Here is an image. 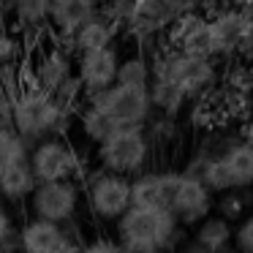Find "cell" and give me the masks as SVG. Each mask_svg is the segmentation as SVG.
Segmentation results:
<instances>
[{
    "label": "cell",
    "instance_id": "1",
    "mask_svg": "<svg viewBox=\"0 0 253 253\" xmlns=\"http://www.w3.org/2000/svg\"><path fill=\"white\" fill-rule=\"evenodd\" d=\"M68 112L52 93L39 87H22L19 95L11 101V128L25 144L36 139H49L55 131H63Z\"/></svg>",
    "mask_w": 253,
    "mask_h": 253
},
{
    "label": "cell",
    "instance_id": "2",
    "mask_svg": "<svg viewBox=\"0 0 253 253\" xmlns=\"http://www.w3.org/2000/svg\"><path fill=\"white\" fill-rule=\"evenodd\" d=\"M177 220L169 210H147V207H131L117 220V242H139V245L155 248L164 253L174 242Z\"/></svg>",
    "mask_w": 253,
    "mask_h": 253
},
{
    "label": "cell",
    "instance_id": "3",
    "mask_svg": "<svg viewBox=\"0 0 253 253\" xmlns=\"http://www.w3.org/2000/svg\"><path fill=\"white\" fill-rule=\"evenodd\" d=\"M95 153H98V164L104 169V174L128 177V174H136L144 166L150 144H147V136H144L142 126L115 128L112 136L106 142H101Z\"/></svg>",
    "mask_w": 253,
    "mask_h": 253
},
{
    "label": "cell",
    "instance_id": "4",
    "mask_svg": "<svg viewBox=\"0 0 253 253\" xmlns=\"http://www.w3.org/2000/svg\"><path fill=\"white\" fill-rule=\"evenodd\" d=\"M90 104L98 112H104L115 128H136L150 115V95L144 87H126V84H112L109 90L98 95H90Z\"/></svg>",
    "mask_w": 253,
    "mask_h": 253
},
{
    "label": "cell",
    "instance_id": "5",
    "mask_svg": "<svg viewBox=\"0 0 253 253\" xmlns=\"http://www.w3.org/2000/svg\"><path fill=\"white\" fill-rule=\"evenodd\" d=\"M153 77L164 79L166 84H171L185 98V95H193L202 87H207L215 74L204 57H191V55H182V52H174V55L164 57L161 63H155Z\"/></svg>",
    "mask_w": 253,
    "mask_h": 253
},
{
    "label": "cell",
    "instance_id": "6",
    "mask_svg": "<svg viewBox=\"0 0 253 253\" xmlns=\"http://www.w3.org/2000/svg\"><path fill=\"white\" fill-rule=\"evenodd\" d=\"M28 166L33 171L36 182L41 185V182H68L77 174L79 161H77V153L63 139L49 136V139H41L33 147Z\"/></svg>",
    "mask_w": 253,
    "mask_h": 253
},
{
    "label": "cell",
    "instance_id": "7",
    "mask_svg": "<svg viewBox=\"0 0 253 253\" xmlns=\"http://www.w3.org/2000/svg\"><path fill=\"white\" fill-rule=\"evenodd\" d=\"M30 210L33 218L49 220V223H68L79 210V188L74 180L68 182H41L36 185L30 196Z\"/></svg>",
    "mask_w": 253,
    "mask_h": 253
},
{
    "label": "cell",
    "instance_id": "8",
    "mask_svg": "<svg viewBox=\"0 0 253 253\" xmlns=\"http://www.w3.org/2000/svg\"><path fill=\"white\" fill-rule=\"evenodd\" d=\"M87 202L95 218L120 220L131 210V180L115 174H101L87 185Z\"/></svg>",
    "mask_w": 253,
    "mask_h": 253
},
{
    "label": "cell",
    "instance_id": "9",
    "mask_svg": "<svg viewBox=\"0 0 253 253\" xmlns=\"http://www.w3.org/2000/svg\"><path fill=\"white\" fill-rule=\"evenodd\" d=\"M117 66H120V55L115 46L95 52H82L77 57V79L82 84V93L98 95L104 90H109L117 79Z\"/></svg>",
    "mask_w": 253,
    "mask_h": 253
},
{
    "label": "cell",
    "instance_id": "10",
    "mask_svg": "<svg viewBox=\"0 0 253 253\" xmlns=\"http://www.w3.org/2000/svg\"><path fill=\"white\" fill-rule=\"evenodd\" d=\"M212 210V193L202 185L199 180L180 174L177 188L171 193L169 212L177 223H202Z\"/></svg>",
    "mask_w": 253,
    "mask_h": 253
},
{
    "label": "cell",
    "instance_id": "11",
    "mask_svg": "<svg viewBox=\"0 0 253 253\" xmlns=\"http://www.w3.org/2000/svg\"><path fill=\"white\" fill-rule=\"evenodd\" d=\"M180 174L174 171H147L131 180V207L169 210L171 193L177 188Z\"/></svg>",
    "mask_w": 253,
    "mask_h": 253
},
{
    "label": "cell",
    "instance_id": "12",
    "mask_svg": "<svg viewBox=\"0 0 253 253\" xmlns=\"http://www.w3.org/2000/svg\"><path fill=\"white\" fill-rule=\"evenodd\" d=\"M19 237V253H55L63 242L68 240L66 229L49 220L30 218L22 223V229L17 231Z\"/></svg>",
    "mask_w": 253,
    "mask_h": 253
},
{
    "label": "cell",
    "instance_id": "13",
    "mask_svg": "<svg viewBox=\"0 0 253 253\" xmlns=\"http://www.w3.org/2000/svg\"><path fill=\"white\" fill-rule=\"evenodd\" d=\"M218 164H220V169H223L229 191L248 188L253 182V144L251 142L231 144V147L218 158Z\"/></svg>",
    "mask_w": 253,
    "mask_h": 253
},
{
    "label": "cell",
    "instance_id": "14",
    "mask_svg": "<svg viewBox=\"0 0 253 253\" xmlns=\"http://www.w3.org/2000/svg\"><path fill=\"white\" fill-rule=\"evenodd\" d=\"M95 17V6L90 3H52L49 6V22L60 30V36L74 39L82 25H87Z\"/></svg>",
    "mask_w": 253,
    "mask_h": 253
},
{
    "label": "cell",
    "instance_id": "15",
    "mask_svg": "<svg viewBox=\"0 0 253 253\" xmlns=\"http://www.w3.org/2000/svg\"><path fill=\"white\" fill-rule=\"evenodd\" d=\"M36 185H39V182H36L28 161H25V164H17V166H11L8 171L0 174V199H6V202H11V204H19V202L33 196Z\"/></svg>",
    "mask_w": 253,
    "mask_h": 253
},
{
    "label": "cell",
    "instance_id": "16",
    "mask_svg": "<svg viewBox=\"0 0 253 253\" xmlns=\"http://www.w3.org/2000/svg\"><path fill=\"white\" fill-rule=\"evenodd\" d=\"M112 39H115V22L106 17H93L87 25H82L77 30V36L71 41L79 49V55H82V52H95V49L112 46Z\"/></svg>",
    "mask_w": 253,
    "mask_h": 253
},
{
    "label": "cell",
    "instance_id": "17",
    "mask_svg": "<svg viewBox=\"0 0 253 253\" xmlns=\"http://www.w3.org/2000/svg\"><path fill=\"white\" fill-rule=\"evenodd\" d=\"M68 77H71V60H68V55H63L60 49H52L44 57V63L39 66V84L36 87L44 90V93H55Z\"/></svg>",
    "mask_w": 253,
    "mask_h": 253
},
{
    "label": "cell",
    "instance_id": "18",
    "mask_svg": "<svg viewBox=\"0 0 253 253\" xmlns=\"http://www.w3.org/2000/svg\"><path fill=\"white\" fill-rule=\"evenodd\" d=\"M231 242V226L223 218H204L196 229V248L204 253H220Z\"/></svg>",
    "mask_w": 253,
    "mask_h": 253
},
{
    "label": "cell",
    "instance_id": "19",
    "mask_svg": "<svg viewBox=\"0 0 253 253\" xmlns=\"http://www.w3.org/2000/svg\"><path fill=\"white\" fill-rule=\"evenodd\" d=\"M150 79H153V68H150L147 57L133 55V57L120 60L115 84H126V87H144V90H147Z\"/></svg>",
    "mask_w": 253,
    "mask_h": 253
},
{
    "label": "cell",
    "instance_id": "20",
    "mask_svg": "<svg viewBox=\"0 0 253 253\" xmlns=\"http://www.w3.org/2000/svg\"><path fill=\"white\" fill-rule=\"evenodd\" d=\"M28 161V144L14 133L11 126H0V174Z\"/></svg>",
    "mask_w": 253,
    "mask_h": 253
},
{
    "label": "cell",
    "instance_id": "21",
    "mask_svg": "<svg viewBox=\"0 0 253 253\" xmlns=\"http://www.w3.org/2000/svg\"><path fill=\"white\" fill-rule=\"evenodd\" d=\"M79 126H82V133L90 139V142L101 144L106 142V139L112 136V131H115V126H112V120L104 115V112H98L93 104H87L82 112H79Z\"/></svg>",
    "mask_w": 253,
    "mask_h": 253
},
{
    "label": "cell",
    "instance_id": "22",
    "mask_svg": "<svg viewBox=\"0 0 253 253\" xmlns=\"http://www.w3.org/2000/svg\"><path fill=\"white\" fill-rule=\"evenodd\" d=\"M218 210H220V218L223 220H234L240 215H245V202H242V196L237 191H229V193H220Z\"/></svg>",
    "mask_w": 253,
    "mask_h": 253
},
{
    "label": "cell",
    "instance_id": "23",
    "mask_svg": "<svg viewBox=\"0 0 253 253\" xmlns=\"http://www.w3.org/2000/svg\"><path fill=\"white\" fill-rule=\"evenodd\" d=\"M231 240H234L240 253H253V212L240 220L237 231H231Z\"/></svg>",
    "mask_w": 253,
    "mask_h": 253
},
{
    "label": "cell",
    "instance_id": "24",
    "mask_svg": "<svg viewBox=\"0 0 253 253\" xmlns=\"http://www.w3.org/2000/svg\"><path fill=\"white\" fill-rule=\"evenodd\" d=\"M19 55V44L14 36H8L6 30H0V68L11 66V60Z\"/></svg>",
    "mask_w": 253,
    "mask_h": 253
},
{
    "label": "cell",
    "instance_id": "25",
    "mask_svg": "<svg viewBox=\"0 0 253 253\" xmlns=\"http://www.w3.org/2000/svg\"><path fill=\"white\" fill-rule=\"evenodd\" d=\"M79 253H123V251L115 240H93V242H87V245H82Z\"/></svg>",
    "mask_w": 253,
    "mask_h": 253
},
{
    "label": "cell",
    "instance_id": "26",
    "mask_svg": "<svg viewBox=\"0 0 253 253\" xmlns=\"http://www.w3.org/2000/svg\"><path fill=\"white\" fill-rule=\"evenodd\" d=\"M14 231V223H11V212H8L6 204H0V242L6 240L8 234Z\"/></svg>",
    "mask_w": 253,
    "mask_h": 253
},
{
    "label": "cell",
    "instance_id": "27",
    "mask_svg": "<svg viewBox=\"0 0 253 253\" xmlns=\"http://www.w3.org/2000/svg\"><path fill=\"white\" fill-rule=\"evenodd\" d=\"M79 251H82V245H79V242H74V240H71V237H68V240H66V242H63V245H60V248H57V251H55V253H79Z\"/></svg>",
    "mask_w": 253,
    "mask_h": 253
},
{
    "label": "cell",
    "instance_id": "28",
    "mask_svg": "<svg viewBox=\"0 0 253 253\" xmlns=\"http://www.w3.org/2000/svg\"><path fill=\"white\" fill-rule=\"evenodd\" d=\"M0 11H3V6H0Z\"/></svg>",
    "mask_w": 253,
    "mask_h": 253
}]
</instances>
